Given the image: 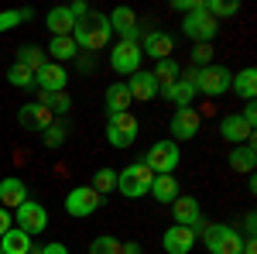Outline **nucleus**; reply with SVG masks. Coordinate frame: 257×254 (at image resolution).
<instances>
[{"mask_svg":"<svg viewBox=\"0 0 257 254\" xmlns=\"http://www.w3.org/2000/svg\"><path fill=\"white\" fill-rule=\"evenodd\" d=\"M113 38V31H110V21L106 14H89V18L76 24V31H72V41H76V48H86V52H99V48H106Z\"/></svg>","mask_w":257,"mask_h":254,"instance_id":"nucleus-1","label":"nucleus"},{"mask_svg":"<svg viewBox=\"0 0 257 254\" xmlns=\"http://www.w3.org/2000/svg\"><path fill=\"white\" fill-rule=\"evenodd\" d=\"M151 182H155V172L144 161H134L123 172H117V193L127 199H141V196L151 193Z\"/></svg>","mask_w":257,"mask_h":254,"instance_id":"nucleus-2","label":"nucleus"},{"mask_svg":"<svg viewBox=\"0 0 257 254\" xmlns=\"http://www.w3.org/2000/svg\"><path fill=\"white\" fill-rule=\"evenodd\" d=\"M202 240H206V247L213 254H243V237L230 223H209Z\"/></svg>","mask_w":257,"mask_h":254,"instance_id":"nucleus-3","label":"nucleus"},{"mask_svg":"<svg viewBox=\"0 0 257 254\" xmlns=\"http://www.w3.org/2000/svg\"><path fill=\"white\" fill-rule=\"evenodd\" d=\"M138 131H141V124L131 110H123V114H106V141H110L113 148H131V144L138 141Z\"/></svg>","mask_w":257,"mask_h":254,"instance_id":"nucleus-4","label":"nucleus"},{"mask_svg":"<svg viewBox=\"0 0 257 254\" xmlns=\"http://www.w3.org/2000/svg\"><path fill=\"white\" fill-rule=\"evenodd\" d=\"M178 144L168 137V141H155L151 148H148V155H144V165L155 172V176H175L178 168Z\"/></svg>","mask_w":257,"mask_h":254,"instance_id":"nucleus-5","label":"nucleus"},{"mask_svg":"<svg viewBox=\"0 0 257 254\" xmlns=\"http://www.w3.org/2000/svg\"><path fill=\"white\" fill-rule=\"evenodd\" d=\"M216 21L206 14V7L202 11H189L185 18H182V35L185 38H192L196 45H213V38H216Z\"/></svg>","mask_w":257,"mask_h":254,"instance_id":"nucleus-6","label":"nucleus"},{"mask_svg":"<svg viewBox=\"0 0 257 254\" xmlns=\"http://www.w3.org/2000/svg\"><path fill=\"white\" fill-rule=\"evenodd\" d=\"M230 86H233V72L226 65H206L196 76V90L206 97H223V93H230Z\"/></svg>","mask_w":257,"mask_h":254,"instance_id":"nucleus-7","label":"nucleus"},{"mask_svg":"<svg viewBox=\"0 0 257 254\" xmlns=\"http://www.w3.org/2000/svg\"><path fill=\"white\" fill-rule=\"evenodd\" d=\"M103 206V196L93 189V186H76L72 193L65 196V213L82 220V216H93Z\"/></svg>","mask_w":257,"mask_h":254,"instance_id":"nucleus-8","label":"nucleus"},{"mask_svg":"<svg viewBox=\"0 0 257 254\" xmlns=\"http://www.w3.org/2000/svg\"><path fill=\"white\" fill-rule=\"evenodd\" d=\"M141 59H144L141 41H117L113 52H110V69L120 72V76H134L141 69Z\"/></svg>","mask_w":257,"mask_h":254,"instance_id":"nucleus-9","label":"nucleus"},{"mask_svg":"<svg viewBox=\"0 0 257 254\" xmlns=\"http://www.w3.org/2000/svg\"><path fill=\"white\" fill-rule=\"evenodd\" d=\"M196 76H199V69H185L182 76H178V82H172V86H165V90H158L165 100H172L178 110L182 107H192V100H196Z\"/></svg>","mask_w":257,"mask_h":254,"instance_id":"nucleus-10","label":"nucleus"},{"mask_svg":"<svg viewBox=\"0 0 257 254\" xmlns=\"http://www.w3.org/2000/svg\"><path fill=\"white\" fill-rule=\"evenodd\" d=\"M14 213H18L14 216L18 220V230H24V234H41L48 227V210L41 203H35V199H24Z\"/></svg>","mask_w":257,"mask_h":254,"instance_id":"nucleus-11","label":"nucleus"},{"mask_svg":"<svg viewBox=\"0 0 257 254\" xmlns=\"http://www.w3.org/2000/svg\"><path fill=\"white\" fill-rule=\"evenodd\" d=\"M65 82H69V72L62 69L59 62H45L38 72H35L38 93H65Z\"/></svg>","mask_w":257,"mask_h":254,"instance_id":"nucleus-12","label":"nucleus"},{"mask_svg":"<svg viewBox=\"0 0 257 254\" xmlns=\"http://www.w3.org/2000/svg\"><path fill=\"white\" fill-rule=\"evenodd\" d=\"M161 247L168 254H189L196 247V234H192V227H168L165 234H161Z\"/></svg>","mask_w":257,"mask_h":254,"instance_id":"nucleus-13","label":"nucleus"},{"mask_svg":"<svg viewBox=\"0 0 257 254\" xmlns=\"http://www.w3.org/2000/svg\"><path fill=\"white\" fill-rule=\"evenodd\" d=\"M106 21H110V31H117V35H120V41H141L138 14H134L131 7H117Z\"/></svg>","mask_w":257,"mask_h":254,"instance_id":"nucleus-14","label":"nucleus"},{"mask_svg":"<svg viewBox=\"0 0 257 254\" xmlns=\"http://www.w3.org/2000/svg\"><path fill=\"white\" fill-rule=\"evenodd\" d=\"M199 134V110H192V107H182V110H175V117H172V141H189V137Z\"/></svg>","mask_w":257,"mask_h":254,"instance_id":"nucleus-15","label":"nucleus"},{"mask_svg":"<svg viewBox=\"0 0 257 254\" xmlns=\"http://www.w3.org/2000/svg\"><path fill=\"white\" fill-rule=\"evenodd\" d=\"M141 52H144V55H151L155 62L172 59L175 41H172V35H165V31H148V35H144V41H141Z\"/></svg>","mask_w":257,"mask_h":254,"instance_id":"nucleus-16","label":"nucleus"},{"mask_svg":"<svg viewBox=\"0 0 257 254\" xmlns=\"http://www.w3.org/2000/svg\"><path fill=\"white\" fill-rule=\"evenodd\" d=\"M219 134H223V141H230V144L237 148V144H247V141L254 137V131L243 124L240 114H226V117L219 120Z\"/></svg>","mask_w":257,"mask_h":254,"instance_id":"nucleus-17","label":"nucleus"},{"mask_svg":"<svg viewBox=\"0 0 257 254\" xmlns=\"http://www.w3.org/2000/svg\"><path fill=\"white\" fill-rule=\"evenodd\" d=\"M45 28L52 31V38H72V31H76V18L69 14V7H52L48 18H45Z\"/></svg>","mask_w":257,"mask_h":254,"instance_id":"nucleus-18","label":"nucleus"},{"mask_svg":"<svg viewBox=\"0 0 257 254\" xmlns=\"http://www.w3.org/2000/svg\"><path fill=\"white\" fill-rule=\"evenodd\" d=\"M18 120H21V127H28V131H45L55 117H52L38 100H35V103H24V107L18 110Z\"/></svg>","mask_w":257,"mask_h":254,"instance_id":"nucleus-19","label":"nucleus"},{"mask_svg":"<svg viewBox=\"0 0 257 254\" xmlns=\"http://www.w3.org/2000/svg\"><path fill=\"white\" fill-rule=\"evenodd\" d=\"M127 90H131V100H141V103H148V100L158 97V82H155L151 72H144V69H138V72L131 76Z\"/></svg>","mask_w":257,"mask_h":254,"instance_id":"nucleus-20","label":"nucleus"},{"mask_svg":"<svg viewBox=\"0 0 257 254\" xmlns=\"http://www.w3.org/2000/svg\"><path fill=\"white\" fill-rule=\"evenodd\" d=\"M24 199H28V186L18 176H7L0 182V203H4V210H18Z\"/></svg>","mask_w":257,"mask_h":254,"instance_id":"nucleus-21","label":"nucleus"},{"mask_svg":"<svg viewBox=\"0 0 257 254\" xmlns=\"http://www.w3.org/2000/svg\"><path fill=\"white\" fill-rule=\"evenodd\" d=\"M155 196V203H165V206H172L178 196H182V186H178L175 176H155V182H151V193Z\"/></svg>","mask_w":257,"mask_h":254,"instance_id":"nucleus-22","label":"nucleus"},{"mask_svg":"<svg viewBox=\"0 0 257 254\" xmlns=\"http://www.w3.org/2000/svg\"><path fill=\"white\" fill-rule=\"evenodd\" d=\"M31 234H24L18 227H11L7 234L0 237V254H31Z\"/></svg>","mask_w":257,"mask_h":254,"instance_id":"nucleus-23","label":"nucleus"},{"mask_svg":"<svg viewBox=\"0 0 257 254\" xmlns=\"http://www.w3.org/2000/svg\"><path fill=\"white\" fill-rule=\"evenodd\" d=\"M254 161H257L254 141H247V144H237V148L230 151V168H233V172H247V176H254Z\"/></svg>","mask_w":257,"mask_h":254,"instance_id":"nucleus-24","label":"nucleus"},{"mask_svg":"<svg viewBox=\"0 0 257 254\" xmlns=\"http://www.w3.org/2000/svg\"><path fill=\"white\" fill-rule=\"evenodd\" d=\"M172 213H175L178 227H196V220L202 213H199V203L192 199V196H178L175 203H172Z\"/></svg>","mask_w":257,"mask_h":254,"instance_id":"nucleus-25","label":"nucleus"},{"mask_svg":"<svg viewBox=\"0 0 257 254\" xmlns=\"http://www.w3.org/2000/svg\"><path fill=\"white\" fill-rule=\"evenodd\" d=\"M106 110L110 114H123V110H131V90H127V82H113V86H106Z\"/></svg>","mask_w":257,"mask_h":254,"instance_id":"nucleus-26","label":"nucleus"},{"mask_svg":"<svg viewBox=\"0 0 257 254\" xmlns=\"http://www.w3.org/2000/svg\"><path fill=\"white\" fill-rule=\"evenodd\" d=\"M230 90H237V97H243L247 103H250V100L257 97V69H254V65H247L243 72H237Z\"/></svg>","mask_w":257,"mask_h":254,"instance_id":"nucleus-27","label":"nucleus"},{"mask_svg":"<svg viewBox=\"0 0 257 254\" xmlns=\"http://www.w3.org/2000/svg\"><path fill=\"white\" fill-rule=\"evenodd\" d=\"M155 82H158V90H165V86H172V82H178V76H182V69H178L175 59H161L155 62Z\"/></svg>","mask_w":257,"mask_h":254,"instance_id":"nucleus-28","label":"nucleus"},{"mask_svg":"<svg viewBox=\"0 0 257 254\" xmlns=\"http://www.w3.org/2000/svg\"><path fill=\"white\" fill-rule=\"evenodd\" d=\"M38 103L55 117V114H69L72 110V100H69V93H38Z\"/></svg>","mask_w":257,"mask_h":254,"instance_id":"nucleus-29","label":"nucleus"},{"mask_svg":"<svg viewBox=\"0 0 257 254\" xmlns=\"http://www.w3.org/2000/svg\"><path fill=\"white\" fill-rule=\"evenodd\" d=\"M76 52H79V48H76V41L72 38H52L48 41V55H52V59L59 62H69V59H76Z\"/></svg>","mask_w":257,"mask_h":254,"instance_id":"nucleus-30","label":"nucleus"},{"mask_svg":"<svg viewBox=\"0 0 257 254\" xmlns=\"http://www.w3.org/2000/svg\"><path fill=\"white\" fill-rule=\"evenodd\" d=\"M41 141H45V148H62L65 144V137H69V127H65V120H52L45 131H41Z\"/></svg>","mask_w":257,"mask_h":254,"instance_id":"nucleus-31","label":"nucleus"},{"mask_svg":"<svg viewBox=\"0 0 257 254\" xmlns=\"http://www.w3.org/2000/svg\"><path fill=\"white\" fill-rule=\"evenodd\" d=\"M7 82H11V86H18V90H31V86H35V72H31L28 65L14 62V65L7 69Z\"/></svg>","mask_w":257,"mask_h":254,"instance_id":"nucleus-32","label":"nucleus"},{"mask_svg":"<svg viewBox=\"0 0 257 254\" xmlns=\"http://www.w3.org/2000/svg\"><path fill=\"white\" fill-rule=\"evenodd\" d=\"M18 62L28 65L31 72H38L41 65H45V48H38V45H24V48H18Z\"/></svg>","mask_w":257,"mask_h":254,"instance_id":"nucleus-33","label":"nucleus"},{"mask_svg":"<svg viewBox=\"0 0 257 254\" xmlns=\"http://www.w3.org/2000/svg\"><path fill=\"white\" fill-rule=\"evenodd\" d=\"M240 11V4L237 0H206V14L216 21V18H233Z\"/></svg>","mask_w":257,"mask_h":254,"instance_id":"nucleus-34","label":"nucleus"},{"mask_svg":"<svg viewBox=\"0 0 257 254\" xmlns=\"http://www.w3.org/2000/svg\"><path fill=\"white\" fill-rule=\"evenodd\" d=\"M93 189H96L99 196L103 193H117V172H113V168H99L96 176H93Z\"/></svg>","mask_w":257,"mask_h":254,"instance_id":"nucleus-35","label":"nucleus"},{"mask_svg":"<svg viewBox=\"0 0 257 254\" xmlns=\"http://www.w3.org/2000/svg\"><path fill=\"white\" fill-rule=\"evenodd\" d=\"M89 254H120V240H117V237H110V234H99V237H93Z\"/></svg>","mask_w":257,"mask_h":254,"instance_id":"nucleus-36","label":"nucleus"},{"mask_svg":"<svg viewBox=\"0 0 257 254\" xmlns=\"http://www.w3.org/2000/svg\"><path fill=\"white\" fill-rule=\"evenodd\" d=\"M31 18V11H4L0 14V31H7V28H18L21 21Z\"/></svg>","mask_w":257,"mask_h":254,"instance_id":"nucleus-37","label":"nucleus"},{"mask_svg":"<svg viewBox=\"0 0 257 254\" xmlns=\"http://www.w3.org/2000/svg\"><path fill=\"white\" fill-rule=\"evenodd\" d=\"M192 62H196L199 69L213 65V45H196V48H192Z\"/></svg>","mask_w":257,"mask_h":254,"instance_id":"nucleus-38","label":"nucleus"},{"mask_svg":"<svg viewBox=\"0 0 257 254\" xmlns=\"http://www.w3.org/2000/svg\"><path fill=\"white\" fill-rule=\"evenodd\" d=\"M31 254H69V247L59 244V240H52V244H45V247H31Z\"/></svg>","mask_w":257,"mask_h":254,"instance_id":"nucleus-39","label":"nucleus"},{"mask_svg":"<svg viewBox=\"0 0 257 254\" xmlns=\"http://www.w3.org/2000/svg\"><path fill=\"white\" fill-rule=\"evenodd\" d=\"M240 117H243V124H247V127L254 131V124H257V107H254V100H250V103L243 107V114H240Z\"/></svg>","mask_w":257,"mask_h":254,"instance_id":"nucleus-40","label":"nucleus"},{"mask_svg":"<svg viewBox=\"0 0 257 254\" xmlns=\"http://www.w3.org/2000/svg\"><path fill=\"white\" fill-rule=\"evenodd\" d=\"M11 227H14V216H11V210H4V206H0V237L7 234Z\"/></svg>","mask_w":257,"mask_h":254,"instance_id":"nucleus-41","label":"nucleus"},{"mask_svg":"<svg viewBox=\"0 0 257 254\" xmlns=\"http://www.w3.org/2000/svg\"><path fill=\"white\" fill-rule=\"evenodd\" d=\"M120 254H144V247L138 240H127V244H120Z\"/></svg>","mask_w":257,"mask_h":254,"instance_id":"nucleus-42","label":"nucleus"}]
</instances>
